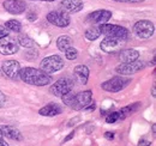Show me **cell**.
Masks as SVG:
<instances>
[{
	"instance_id": "obj_1",
	"label": "cell",
	"mask_w": 156,
	"mask_h": 146,
	"mask_svg": "<svg viewBox=\"0 0 156 146\" xmlns=\"http://www.w3.org/2000/svg\"><path fill=\"white\" fill-rule=\"evenodd\" d=\"M20 78L25 83L36 86H46L52 83V77L42 70L34 67H24L20 68Z\"/></svg>"
},
{
	"instance_id": "obj_2",
	"label": "cell",
	"mask_w": 156,
	"mask_h": 146,
	"mask_svg": "<svg viewBox=\"0 0 156 146\" xmlns=\"http://www.w3.org/2000/svg\"><path fill=\"white\" fill-rule=\"evenodd\" d=\"M61 99H62L65 106H67V107H70V108H72V109L75 110H80L91 102L93 92L90 91V90H87V91L75 93L71 90L67 93H65L61 97Z\"/></svg>"
},
{
	"instance_id": "obj_3",
	"label": "cell",
	"mask_w": 156,
	"mask_h": 146,
	"mask_svg": "<svg viewBox=\"0 0 156 146\" xmlns=\"http://www.w3.org/2000/svg\"><path fill=\"white\" fill-rule=\"evenodd\" d=\"M98 29H100V33L103 36L117 37V38H121L124 41L130 35V31L126 28L120 26V25H115V24H106V23H103V24H100Z\"/></svg>"
},
{
	"instance_id": "obj_4",
	"label": "cell",
	"mask_w": 156,
	"mask_h": 146,
	"mask_svg": "<svg viewBox=\"0 0 156 146\" xmlns=\"http://www.w3.org/2000/svg\"><path fill=\"white\" fill-rule=\"evenodd\" d=\"M64 60L61 56L59 55H51V56H47L44 57L41 64H40V68L42 71H44L46 73L51 74V73L58 72L61 68H64Z\"/></svg>"
},
{
	"instance_id": "obj_5",
	"label": "cell",
	"mask_w": 156,
	"mask_h": 146,
	"mask_svg": "<svg viewBox=\"0 0 156 146\" xmlns=\"http://www.w3.org/2000/svg\"><path fill=\"white\" fill-rule=\"evenodd\" d=\"M130 83H131V79L130 78H125L124 75H118V77H113L112 79L102 83L101 84V88L105 91L119 92L121 91L124 88H126Z\"/></svg>"
},
{
	"instance_id": "obj_6",
	"label": "cell",
	"mask_w": 156,
	"mask_h": 146,
	"mask_svg": "<svg viewBox=\"0 0 156 146\" xmlns=\"http://www.w3.org/2000/svg\"><path fill=\"white\" fill-rule=\"evenodd\" d=\"M155 33V26L150 20H138L133 25V34L139 38H150Z\"/></svg>"
},
{
	"instance_id": "obj_7",
	"label": "cell",
	"mask_w": 156,
	"mask_h": 146,
	"mask_svg": "<svg viewBox=\"0 0 156 146\" xmlns=\"http://www.w3.org/2000/svg\"><path fill=\"white\" fill-rule=\"evenodd\" d=\"M73 89V82L69 78H61L57 80L51 88H49V92L52 95H54L55 97H62L65 93L71 91Z\"/></svg>"
},
{
	"instance_id": "obj_8",
	"label": "cell",
	"mask_w": 156,
	"mask_h": 146,
	"mask_svg": "<svg viewBox=\"0 0 156 146\" xmlns=\"http://www.w3.org/2000/svg\"><path fill=\"white\" fill-rule=\"evenodd\" d=\"M20 49V43L15 37L6 35L0 38V53L2 55L16 54Z\"/></svg>"
},
{
	"instance_id": "obj_9",
	"label": "cell",
	"mask_w": 156,
	"mask_h": 146,
	"mask_svg": "<svg viewBox=\"0 0 156 146\" xmlns=\"http://www.w3.org/2000/svg\"><path fill=\"white\" fill-rule=\"evenodd\" d=\"M47 20L58 28H66L70 25V22H71V19L69 17V13L64 12L62 10L49 12L47 15Z\"/></svg>"
},
{
	"instance_id": "obj_10",
	"label": "cell",
	"mask_w": 156,
	"mask_h": 146,
	"mask_svg": "<svg viewBox=\"0 0 156 146\" xmlns=\"http://www.w3.org/2000/svg\"><path fill=\"white\" fill-rule=\"evenodd\" d=\"M122 42H124V40H121V38L106 36L105 40L101 42L100 47H101V49H102L105 53H107V54H115V53L121 50Z\"/></svg>"
},
{
	"instance_id": "obj_11",
	"label": "cell",
	"mask_w": 156,
	"mask_h": 146,
	"mask_svg": "<svg viewBox=\"0 0 156 146\" xmlns=\"http://www.w3.org/2000/svg\"><path fill=\"white\" fill-rule=\"evenodd\" d=\"M1 71L2 73L9 77L12 80H18L20 79V65L18 61L16 60H6L2 62L1 66Z\"/></svg>"
},
{
	"instance_id": "obj_12",
	"label": "cell",
	"mask_w": 156,
	"mask_h": 146,
	"mask_svg": "<svg viewBox=\"0 0 156 146\" xmlns=\"http://www.w3.org/2000/svg\"><path fill=\"white\" fill-rule=\"evenodd\" d=\"M144 67L143 62H138V61H133V62H122V65H119L115 68V72L121 75H130V74H135V73L139 72L142 68Z\"/></svg>"
},
{
	"instance_id": "obj_13",
	"label": "cell",
	"mask_w": 156,
	"mask_h": 146,
	"mask_svg": "<svg viewBox=\"0 0 156 146\" xmlns=\"http://www.w3.org/2000/svg\"><path fill=\"white\" fill-rule=\"evenodd\" d=\"M2 5L5 10L11 15H20L27 10V4L22 0H6Z\"/></svg>"
},
{
	"instance_id": "obj_14",
	"label": "cell",
	"mask_w": 156,
	"mask_h": 146,
	"mask_svg": "<svg viewBox=\"0 0 156 146\" xmlns=\"http://www.w3.org/2000/svg\"><path fill=\"white\" fill-rule=\"evenodd\" d=\"M111 18H112V12L111 11L98 10V11H94L93 13L88 15L87 20L90 22V23H94V24H103V23H107Z\"/></svg>"
},
{
	"instance_id": "obj_15",
	"label": "cell",
	"mask_w": 156,
	"mask_h": 146,
	"mask_svg": "<svg viewBox=\"0 0 156 146\" xmlns=\"http://www.w3.org/2000/svg\"><path fill=\"white\" fill-rule=\"evenodd\" d=\"M84 4L82 0H62L60 2V7L66 13H76L83 9Z\"/></svg>"
},
{
	"instance_id": "obj_16",
	"label": "cell",
	"mask_w": 156,
	"mask_h": 146,
	"mask_svg": "<svg viewBox=\"0 0 156 146\" xmlns=\"http://www.w3.org/2000/svg\"><path fill=\"white\" fill-rule=\"evenodd\" d=\"M73 75H75L78 84L85 85L89 79V68L84 65H78L73 70Z\"/></svg>"
},
{
	"instance_id": "obj_17",
	"label": "cell",
	"mask_w": 156,
	"mask_h": 146,
	"mask_svg": "<svg viewBox=\"0 0 156 146\" xmlns=\"http://www.w3.org/2000/svg\"><path fill=\"white\" fill-rule=\"evenodd\" d=\"M1 132L2 135L7 139L11 140H16V141H22L23 140V135L17 128L12 127V126H1Z\"/></svg>"
},
{
	"instance_id": "obj_18",
	"label": "cell",
	"mask_w": 156,
	"mask_h": 146,
	"mask_svg": "<svg viewBox=\"0 0 156 146\" xmlns=\"http://www.w3.org/2000/svg\"><path fill=\"white\" fill-rule=\"evenodd\" d=\"M139 59V52L136 49H122L119 52V60L121 62H133Z\"/></svg>"
},
{
	"instance_id": "obj_19",
	"label": "cell",
	"mask_w": 156,
	"mask_h": 146,
	"mask_svg": "<svg viewBox=\"0 0 156 146\" xmlns=\"http://www.w3.org/2000/svg\"><path fill=\"white\" fill-rule=\"evenodd\" d=\"M61 113V108L55 103H49L47 106H44L43 108H41L39 111L40 115L42 116H55Z\"/></svg>"
},
{
	"instance_id": "obj_20",
	"label": "cell",
	"mask_w": 156,
	"mask_h": 146,
	"mask_svg": "<svg viewBox=\"0 0 156 146\" xmlns=\"http://www.w3.org/2000/svg\"><path fill=\"white\" fill-rule=\"evenodd\" d=\"M57 46H58V49L60 52H65L66 49H69L70 47L73 46V41L67 35H61L57 40Z\"/></svg>"
},
{
	"instance_id": "obj_21",
	"label": "cell",
	"mask_w": 156,
	"mask_h": 146,
	"mask_svg": "<svg viewBox=\"0 0 156 146\" xmlns=\"http://www.w3.org/2000/svg\"><path fill=\"white\" fill-rule=\"evenodd\" d=\"M5 28H6L9 31L20 33V30H22V24H20L18 20H16V19H10V20H7V22H6Z\"/></svg>"
},
{
	"instance_id": "obj_22",
	"label": "cell",
	"mask_w": 156,
	"mask_h": 146,
	"mask_svg": "<svg viewBox=\"0 0 156 146\" xmlns=\"http://www.w3.org/2000/svg\"><path fill=\"white\" fill-rule=\"evenodd\" d=\"M125 119V114L122 111H113V113H109V115L106 117V122L107 123H114L119 120H122Z\"/></svg>"
},
{
	"instance_id": "obj_23",
	"label": "cell",
	"mask_w": 156,
	"mask_h": 146,
	"mask_svg": "<svg viewBox=\"0 0 156 146\" xmlns=\"http://www.w3.org/2000/svg\"><path fill=\"white\" fill-rule=\"evenodd\" d=\"M84 36H85L87 40H89V41H95V40H98V37L101 36L100 29L96 28V26H93V28H90V29H88V30L85 31Z\"/></svg>"
},
{
	"instance_id": "obj_24",
	"label": "cell",
	"mask_w": 156,
	"mask_h": 146,
	"mask_svg": "<svg viewBox=\"0 0 156 146\" xmlns=\"http://www.w3.org/2000/svg\"><path fill=\"white\" fill-rule=\"evenodd\" d=\"M17 41H18L20 46L24 47V48H33V47L35 46L34 40H31L30 37L27 36V35H20V37H18Z\"/></svg>"
},
{
	"instance_id": "obj_25",
	"label": "cell",
	"mask_w": 156,
	"mask_h": 146,
	"mask_svg": "<svg viewBox=\"0 0 156 146\" xmlns=\"http://www.w3.org/2000/svg\"><path fill=\"white\" fill-rule=\"evenodd\" d=\"M65 57L67 59V60H76L78 57V52L76 48H73V46L72 47H70L69 49H66L65 52Z\"/></svg>"
},
{
	"instance_id": "obj_26",
	"label": "cell",
	"mask_w": 156,
	"mask_h": 146,
	"mask_svg": "<svg viewBox=\"0 0 156 146\" xmlns=\"http://www.w3.org/2000/svg\"><path fill=\"white\" fill-rule=\"evenodd\" d=\"M27 18L28 20H30V22H35L36 19H37V15L35 13V12H28V15H27Z\"/></svg>"
},
{
	"instance_id": "obj_27",
	"label": "cell",
	"mask_w": 156,
	"mask_h": 146,
	"mask_svg": "<svg viewBox=\"0 0 156 146\" xmlns=\"http://www.w3.org/2000/svg\"><path fill=\"white\" fill-rule=\"evenodd\" d=\"M6 35H9V30H7L5 26L0 25V38L4 36H6Z\"/></svg>"
},
{
	"instance_id": "obj_28",
	"label": "cell",
	"mask_w": 156,
	"mask_h": 146,
	"mask_svg": "<svg viewBox=\"0 0 156 146\" xmlns=\"http://www.w3.org/2000/svg\"><path fill=\"white\" fill-rule=\"evenodd\" d=\"M5 104H6V97L2 92L0 91V108H2Z\"/></svg>"
},
{
	"instance_id": "obj_29",
	"label": "cell",
	"mask_w": 156,
	"mask_h": 146,
	"mask_svg": "<svg viewBox=\"0 0 156 146\" xmlns=\"http://www.w3.org/2000/svg\"><path fill=\"white\" fill-rule=\"evenodd\" d=\"M0 146H9V143H6V141L4 140V135H2L1 128H0Z\"/></svg>"
},
{
	"instance_id": "obj_30",
	"label": "cell",
	"mask_w": 156,
	"mask_h": 146,
	"mask_svg": "<svg viewBox=\"0 0 156 146\" xmlns=\"http://www.w3.org/2000/svg\"><path fill=\"white\" fill-rule=\"evenodd\" d=\"M105 138L108 140H113L114 139V133L113 132H106L105 133Z\"/></svg>"
},
{
	"instance_id": "obj_31",
	"label": "cell",
	"mask_w": 156,
	"mask_h": 146,
	"mask_svg": "<svg viewBox=\"0 0 156 146\" xmlns=\"http://www.w3.org/2000/svg\"><path fill=\"white\" fill-rule=\"evenodd\" d=\"M113 1H117V2H142L145 0H113Z\"/></svg>"
},
{
	"instance_id": "obj_32",
	"label": "cell",
	"mask_w": 156,
	"mask_h": 146,
	"mask_svg": "<svg viewBox=\"0 0 156 146\" xmlns=\"http://www.w3.org/2000/svg\"><path fill=\"white\" fill-rule=\"evenodd\" d=\"M73 135H75V133H73V132H72L71 134H69V135H67V137H66V138L64 139V143H66V141H69V140H70L71 138H73Z\"/></svg>"
},
{
	"instance_id": "obj_33",
	"label": "cell",
	"mask_w": 156,
	"mask_h": 146,
	"mask_svg": "<svg viewBox=\"0 0 156 146\" xmlns=\"http://www.w3.org/2000/svg\"><path fill=\"white\" fill-rule=\"evenodd\" d=\"M150 143L149 141H147V140H140L139 143H138V145H149Z\"/></svg>"
},
{
	"instance_id": "obj_34",
	"label": "cell",
	"mask_w": 156,
	"mask_h": 146,
	"mask_svg": "<svg viewBox=\"0 0 156 146\" xmlns=\"http://www.w3.org/2000/svg\"><path fill=\"white\" fill-rule=\"evenodd\" d=\"M153 96H154V97H155V96H156V93H155V86L153 88Z\"/></svg>"
},
{
	"instance_id": "obj_35",
	"label": "cell",
	"mask_w": 156,
	"mask_h": 146,
	"mask_svg": "<svg viewBox=\"0 0 156 146\" xmlns=\"http://www.w3.org/2000/svg\"><path fill=\"white\" fill-rule=\"evenodd\" d=\"M36 1H55V0H36Z\"/></svg>"
},
{
	"instance_id": "obj_36",
	"label": "cell",
	"mask_w": 156,
	"mask_h": 146,
	"mask_svg": "<svg viewBox=\"0 0 156 146\" xmlns=\"http://www.w3.org/2000/svg\"><path fill=\"white\" fill-rule=\"evenodd\" d=\"M1 74H2V71H1V68H0V75H1Z\"/></svg>"
}]
</instances>
